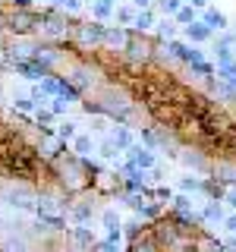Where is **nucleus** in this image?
Here are the masks:
<instances>
[{
    "mask_svg": "<svg viewBox=\"0 0 236 252\" xmlns=\"http://www.w3.org/2000/svg\"><path fill=\"white\" fill-rule=\"evenodd\" d=\"M126 152H129V164H132V167H139V170H151L154 164H157L154 148H145V145H129Z\"/></svg>",
    "mask_w": 236,
    "mask_h": 252,
    "instance_id": "f257e3e1",
    "label": "nucleus"
},
{
    "mask_svg": "<svg viewBox=\"0 0 236 252\" xmlns=\"http://www.w3.org/2000/svg\"><path fill=\"white\" fill-rule=\"evenodd\" d=\"M16 69H19L26 79H47L51 73H47V66H41L38 60H19L16 63Z\"/></svg>",
    "mask_w": 236,
    "mask_h": 252,
    "instance_id": "f03ea898",
    "label": "nucleus"
},
{
    "mask_svg": "<svg viewBox=\"0 0 236 252\" xmlns=\"http://www.w3.org/2000/svg\"><path fill=\"white\" fill-rule=\"evenodd\" d=\"M6 202L10 205H16V208H31V205H35V195L29 192L26 186H19V189H10V192H6Z\"/></svg>",
    "mask_w": 236,
    "mask_h": 252,
    "instance_id": "7ed1b4c3",
    "label": "nucleus"
},
{
    "mask_svg": "<svg viewBox=\"0 0 236 252\" xmlns=\"http://www.w3.org/2000/svg\"><path fill=\"white\" fill-rule=\"evenodd\" d=\"M79 41H82V44H101V41H104V26H98V22L82 26V29H79Z\"/></svg>",
    "mask_w": 236,
    "mask_h": 252,
    "instance_id": "20e7f679",
    "label": "nucleus"
},
{
    "mask_svg": "<svg viewBox=\"0 0 236 252\" xmlns=\"http://www.w3.org/2000/svg\"><path fill=\"white\" fill-rule=\"evenodd\" d=\"M202 26L208 29V32H224L227 29V19H224V13H217V10H205V16H202Z\"/></svg>",
    "mask_w": 236,
    "mask_h": 252,
    "instance_id": "39448f33",
    "label": "nucleus"
},
{
    "mask_svg": "<svg viewBox=\"0 0 236 252\" xmlns=\"http://www.w3.org/2000/svg\"><path fill=\"white\" fill-rule=\"evenodd\" d=\"M104 41L110 44V47H120V51H126V44H129V35L117 26V29H104Z\"/></svg>",
    "mask_w": 236,
    "mask_h": 252,
    "instance_id": "423d86ee",
    "label": "nucleus"
},
{
    "mask_svg": "<svg viewBox=\"0 0 236 252\" xmlns=\"http://www.w3.org/2000/svg\"><path fill=\"white\" fill-rule=\"evenodd\" d=\"M73 152H76L79 158L94 155V142H91V136H76V139H73Z\"/></svg>",
    "mask_w": 236,
    "mask_h": 252,
    "instance_id": "0eeeda50",
    "label": "nucleus"
},
{
    "mask_svg": "<svg viewBox=\"0 0 236 252\" xmlns=\"http://www.w3.org/2000/svg\"><path fill=\"white\" fill-rule=\"evenodd\" d=\"M186 38H189V41H195V44H199V41H208V38H211V32L205 29L202 22H192V26H186Z\"/></svg>",
    "mask_w": 236,
    "mask_h": 252,
    "instance_id": "6e6552de",
    "label": "nucleus"
},
{
    "mask_svg": "<svg viewBox=\"0 0 236 252\" xmlns=\"http://www.w3.org/2000/svg\"><path fill=\"white\" fill-rule=\"evenodd\" d=\"M110 139L117 142V148H120V152H123V148H129V145H132V132H129V129H123V126H117V129L110 132Z\"/></svg>",
    "mask_w": 236,
    "mask_h": 252,
    "instance_id": "1a4fd4ad",
    "label": "nucleus"
},
{
    "mask_svg": "<svg viewBox=\"0 0 236 252\" xmlns=\"http://www.w3.org/2000/svg\"><path fill=\"white\" fill-rule=\"evenodd\" d=\"M41 32H44V35H51V38H60L66 29H63V22H60V19H54V16H51V19H44V22H41Z\"/></svg>",
    "mask_w": 236,
    "mask_h": 252,
    "instance_id": "9d476101",
    "label": "nucleus"
},
{
    "mask_svg": "<svg viewBox=\"0 0 236 252\" xmlns=\"http://www.w3.org/2000/svg\"><path fill=\"white\" fill-rule=\"evenodd\" d=\"M98 155H101V158H107V161H114V158H120V148H117V142H114V139H104V142L98 145Z\"/></svg>",
    "mask_w": 236,
    "mask_h": 252,
    "instance_id": "9b49d317",
    "label": "nucleus"
},
{
    "mask_svg": "<svg viewBox=\"0 0 236 252\" xmlns=\"http://www.w3.org/2000/svg\"><path fill=\"white\" fill-rule=\"evenodd\" d=\"M151 26H154V16L148 13V10H142V13H136V22H132V29H136V32H148V29H151Z\"/></svg>",
    "mask_w": 236,
    "mask_h": 252,
    "instance_id": "f8f14e48",
    "label": "nucleus"
},
{
    "mask_svg": "<svg viewBox=\"0 0 236 252\" xmlns=\"http://www.w3.org/2000/svg\"><path fill=\"white\" fill-rule=\"evenodd\" d=\"M73 240L79 243V246H88V249H91V243H94V240H91V233L85 230V227H76V230H73Z\"/></svg>",
    "mask_w": 236,
    "mask_h": 252,
    "instance_id": "ddd939ff",
    "label": "nucleus"
},
{
    "mask_svg": "<svg viewBox=\"0 0 236 252\" xmlns=\"http://www.w3.org/2000/svg\"><path fill=\"white\" fill-rule=\"evenodd\" d=\"M57 10H66V13H79L82 10V0H54Z\"/></svg>",
    "mask_w": 236,
    "mask_h": 252,
    "instance_id": "4468645a",
    "label": "nucleus"
},
{
    "mask_svg": "<svg viewBox=\"0 0 236 252\" xmlns=\"http://www.w3.org/2000/svg\"><path fill=\"white\" fill-rule=\"evenodd\" d=\"M157 6H161V13H167V16H177V10L183 6V0H157Z\"/></svg>",
    "mask_w": 236,
    "mask_h": 252,
    "instance_id": "2eb2a0df",
    "label": "nucleus"
},
{
    "mask_svg": "<svg viewBox=\"0 0 236 252\" xmlns=\"http://www.w3.org/2000/svg\"><path fill=\"white\" fill-rule=\"evenodd\" d=\"M117 22H123V26H132V22H136V10H132V6H123V10H117Z\"/></svg>",
    "mask_w": 236,
    "mask_h": 252,
    "instance_id": "dca6fc26",
    "label": "nucleus"
},
{
    "mask_svg": "<svg viewBox=\"0 0 236 252\" xmlns=\"http://www.w3.org/2000/svg\"><path fill=\"white\" fill-rule=\"evenodd\" d=\"M177 19L183 22V26H192V22H195V10H192V6H179V10H177Z\"/></svg>",
    "mask_w": 236,
    "mask_h": 252,
    "instance_id": "f3484780",
    "label": "nucleus"
},
{
    "mask_svg": "<svg viewBox=\"0 0 236 252\" xmlns=\"http://www.w3.org/2000/svg\"><path fill=\"white\" fill-rule=\"evenodd\" d=\"M13 107H19V110H35V101L26 98V94H13Z\"/></svg>",
    "mask_w": 236,
    "mask_h": 252,
    "instance_id": "a211bd4d",
    "label": "nucleus"
},
{
    "mask_svg": "<svg viewBox=\"0 0 236 252\" xmlns=\"http://www.w3.org/2000/svg\"><path fill=\"white\" fill-rule=\"evenodd\" d=\"M183 164H186V167H195V170H205V161H202V158L199 155H183Z\"/></svg>",
    "mask_w": 236,
    "mask_h": 252,
    "instance_id": "6ab92c4d",
    "label": "nucleus"
},
{
    "mask_svg": "<svg viewBox=\"0 0 236 252\" xmlns=\"http://www.w3.org/2000/svg\"><path fill=\"white\" fill-rule=\"evenodd\" d=\"M202 218L205 220H220V208H217L214 202H208V205H205V211H202Z\"/></svg>",
    "mask_w": 236,
    "mask_h": 252,
    "instance_id": "aec40b11",
    "label": "nucleus"
},
{
    "mask_svg": "<svg viewBox=\"0 0 236 252\" xmlns=\"http://www.w3.org/2000/svg\"><path fill=\"white\" fill-rule=\"evenodd\" d=\"M104 227H107V230H120V218H117V211H104Z\"/></svg>",
    "mask_w": 236,
    "mask_h": 252,
    "instance_id": "412c9836",
    "label": "nucleus"
},
{
    "mask_svg": "<svg viewBox=\"0 0 236 252\" xmlns=\"http://www.w3.org/2000/svg\"><path fill=\"white\" fill-rule=\"evenodd\" d=\"M57 136L60 139H76V123H63L60 129H57Z\"/></svg>",
    "mask_w": 236,
    "mask_h": 252,
    "instance_id": "4be33fe9",
    "label": "nucleus"
},
{
    "mask_svg": "<svg viewBox=\"0 0 236 252\" xmlns=\"http://www.w3.org/2000/svg\"><path fill=\"white\" fill-rule=\"evenodd\" d=\"M183 189H186V192H189V189H195V192H199V189H205V183H202V180H195V177H186L183 180Z\"/></svg>",
    "mask_w": 236,
    "mask_h": 252,
    "instance_id": "5701e85b",
    "label": "nucleus"
},
{
    "mask_svg": "<svg viewBox=\"0 0 236 252\" xmlns=\"http://www.w3.org/2000/svg\"><path fill=\"white\" fill-rule=\"evenodd\" d=\"M110 6H114V3H101V0H98V3H94V16H98V19L110 16Z\"/></svg>",
    "mask_w": 236,
    "mask_h": 252,
    "instance_id": "b1692460",
    "label": "nucleus"
},
{
    "mask_svg": "<svg viewBox=\"0 0 236 252\" xmlns=\"http://www.w3.org/2000/svg\"><path fill=\"white\" fill-rule=\"evenodd\" d=\"M157 32H161V35H167V38H170V35H173V22H170V19L157 22Z\"/></svg>",
    "mask_w": 236,
    "mask_h": 252,
    "instance_id": "393cba45",
    "label": "nucleus"
},
{
    "mask_svg": "<svg viewBox=\"0 0 236 252\" xmlns=\"http://www.w3.org/2000/svg\"><path fill=\"white\" fill-rule=\"evenodd\" d=\"M88 215H91V208H85V205H82V208H76V220H85Z\"/></svg>",
    "mask_w": 236,
    "mask_h": 252,
    "instance_id": "a878e982",
    "label": "nucleus"
},
{
    "mask_svg": "<svg viewBox=\"0 0 236 252\" xmlns=\"http://www.w3.org/2000/svg\"><path fill=\"white\" fill-rule=\"evenodd\" d=\"M224 224H227V230H230V233H236V215H230V218L224 220Z\"/></svg>",
    "mask_w": 236,
    "mask_h": 252,
    "instance_id": "bb28decb",
    "label": "nucleus"
},
{
    "mask_svg": "<svg viewBox=\"0 0 236 252\" xmlns=\"http://www.w3.org/2000/svg\"><path fill=\"white\" fill-rule=\"evenodd\" d=\"M38 123H51V114H47V110H38Z\"/></svg>",
    "mask_w": 236,
    "mask_h": 252,
    "instance_id": "cd10ccee",
    "label": "nucleus"
},
{
    "mask_svg": "<svg viewBox=\"0 0 236 252\" xmlns=\"http://www.w3.org/2000/svg\"><path fill=\"white\" fill-rule=\"evenodd\" d=\"M227 202H230V208H236V189H233L230 195H227Z\"/></svg>",
    "mask_w": 236,
    "mask_h": 252,
    "instance_id": "c85d7f7f",
    "label": "nucleus"
},
{
    "mask_svg": "<svg viewBox=\"0 0 236 252\" xmlns=\"http://www.w3.org/2000/svg\"><path fill=\"white\" fill-rule=\"evenodd\" d=\"M205 3H208V0H189V6H192V10H195V6H205Z\"/></svg>",
    "mask_w": 236,
    "mask_h": 252,
    "instance_id": "c756f323",
    "label": "nucleus"
},
{
    "mask_svg": "<svg viewBox=\"0 0 236 252\" xmlns=\"http://www.w3.org/2000/svg\"><path fill=\"white\" fill-rule=\"evenodd\" d=\"M132 3H136V6H142V10H145V6L151 3V0H132Z\"/></svg>",
    "mask_w": 236,
    "mask_h": 252,
    "instance_id": "7c9ffc66",
    "label": "nucleus"
},
{
    "mask_svg": "<svg viewBox=\"0 0 236 252\" xmlns=\"http://www.w3.org/2000/svg\"><path fill=\"white\" fill-rule=\"evenodd\" d=\"M13 3H16V6H29V0H13Z\"/></svg>",
    "mask_w": 236,
    "mask_h": 252,
    "instance_id": "2f4dec72",
    "label": "nucleus"
}]
</instances>
